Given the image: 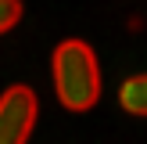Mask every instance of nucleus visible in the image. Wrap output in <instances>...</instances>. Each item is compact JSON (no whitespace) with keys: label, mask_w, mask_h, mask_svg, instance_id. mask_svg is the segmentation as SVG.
<instances>
[{"label":"nucleus","mask_w":147,"mask_h":144,"mask_svg":"<svg viewBox=\"0 0 147 144\" xmlns=\"http://www.w3.org/2000/svg\"><path fill=\"white\" fill-rule=\"evenodd\" d=\"M119 101H122V108H126L129 115H144L147 112V76L144 72L140 76H129L126 83H122Z\"/></svg>","instance_id":"7ed1b4c3"},{"label":"nucleus","mask_w":147,"mask_h":144,"mask_svg":"<svg viewBox=\"0 0 147 144\" xmlns=\"http://www.w3.org/2000/svg\"><path fill=\"white\" fill-rule=\"evenodd\" d=\"M54 90L68 112H90L100 97L97 54L83 40H65L54 50Z\"/></svg>","instance_id":"f257e3e1"},{"label":"nucleus","mask_w":147,"mask_h":144,"mask_svg":"<svg viewBox=\"0 0 147 144\" xmlns=\"http://www.w3.org/2000/svg\"><path fill=\"white\" fill-rule=\"evenodd\" d=\"M22 18V0H0V33L14 29Z\"/></svg>","instance_id":"20e7f679"},{"label":"nucleus","mask_w":147,"mask_h":144,"mask_svg":"<svg viewBox=\"0 0 147 144\" xmlns=\"http://www.w3.org/2000/svg\"><path fill=\"white\" fill-rule=\"evenodd\" d=\"M36 94L29 86L14 83L0 94V144H29V133L36 126Z\"/></svg>","instance_id":"f03ea898"}]
</instances>
